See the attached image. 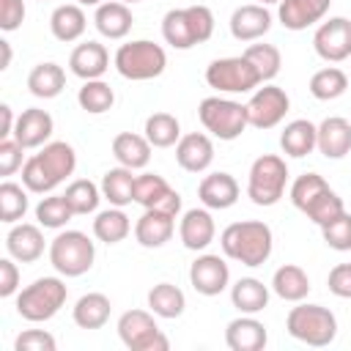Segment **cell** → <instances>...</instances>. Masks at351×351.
<instances>
[{"mask_svg":"<svg viewBox=\"0 0 351 351\" xmlns=\"http://www.w3.org/2000/svg\"><path fill=\"white\" fill-rule=\"evenodd\" d=\"M326 285L335 296L340 299H351V263H337L329 277H326Z\"/></svg>","mask_w":351,"mask_h":351,"instance_id":"obj_51","label":"cell"},{"mask_svg":"<svg viewBox=\"0 0 351 351\" xmlns=\"http://www.w3.org/2000/svg\"><path fill=\"white\" fill-rule=\"evenodd\" d=\"M25 19V0H0V30L11 33Z\"/></svg>","mask_w":351,"mask_h":351,"instance_id":"obj_50","label":"cell"},{"mask_svg":"<svg viewBox=\"0 0 351 351\" xmlns=\"http://www.w3.org/2000/svg\"><path fill=\"white\" fill-rule=\"evenodd\" d=\"M52 129H55V123H52V115L47 110L27 107V110H22V115H16L14 140L22 148H41L52 137Z\"/></svg>","mask_w":351,"mask_h":351,"instance_id":"obj_15","label":"cell"},{"mask_svg":"<svg viewBox=\"0 0 351 351\" xmlns=\"http://www.w3.org/2000/svg\"><path fill=\"white\" fill-rule=\"evenodd\" d=\"M244 107H247V123L250 126L271 129V126H277L285 118V112L291 107V99H288V93L282 88L263 85V88L252 90V96H250V101Z\"/></svg>","mask_w":351,"mask_h":351,"instance_id":"obj_12","label":"cell"},{"mask_svg":"<svg viewBox=\"0 0 351 351\" xmlns=\"http://www.w3.org/2000/svg\"><path fill=\"white\" fill-rule=\"evenodd\" d=\"M346 88H348V77L337 66H326V69H321L310 77V93L318 101H332V99L343 96Z\"/></svg>","mask_w":351,"mask_h":351,"instance_id":"obj_38","label":"cell"},{"mask_svg":"<svg viewBox=\"0 0 351 351\" xmlns=\"http://www.w3.org/2000/svg\"><path fill=\"white\" fill-rule=\"evenodd\" d=\"M129 230H132V222L123 214V208H118V206H110L107 211H99L96 219H93V236L104 244L123 241L129 236Z\"/></svg>","mask_w":351,"mask_h":351,"instance_id":"obj_36","label":"cell"},{"mask_svg":"<svg viewBox=\"0 0 351 351\" xmlns=\"http://www.w3.org/2000/svg\"><path fill=\"white\" fill-rule=\"evenodd\" d=\"M285 329L291 337L307 343V346H329L337 335V318L329 307L321 304H296L291 307L285 318Z\"/></svg>","mask_w":351,"mask_h":351,"instance_id":"obj_6","label":"cell"},{"mask_svg":"<svg viewBox=\"0 0 351 351\" xmlns=\"http://www.w3.org/2000/svg\"><path fill=\"white\" fill-rule=\"evenodd\" d=\"M16 288H19V269L14 258H3L0 261V296L8 299L16 293Z\"/></svg>","mask_w":351,"mask_h":351,"instance_id":"obj_52","label":"cell"},{"mask_svg":"<svg viewBox=\"0 0 351 351\" xmlns=\"http://www.w3.org/2000/svg\"><path fill=\"white\" fill-rule=\"evenodd\" d=\"M313 47H315L318 58H324L326 63H340V60L351 58V19L332 16V19L321 22L313 36Z\"/></svg>","mask_w":351,"mask_h":351,"instance_id":"obj_13","label":"cell"},{"mask_svg":"<svg viewBox=\"0 0 351 351\" xmlns=\"http://www.w3.org/2000/svg\"><path fill=\"white\" fill-rule=\"evenodd\" d=\"M197 197L206 208L222 211V208H230L239 200V184L230 173H222V170L208 173V176H203V181L197 186Z\"/></svg>","mask_w":351,"mask_h":351,"instance_id":"obj_22","label":"cell"},{"mask_svg":"<svg viewBox=\"0 0 351 351\" xmlns=\"http://www.w3.org/2000/svg\"><path fill=\"white\" fill-rule=\"evenodd\" d=\"M145 137L154 148H170L181 140L178 118L170 112H154L145 118Z\"/></svg>","mask_w":351,"mask_h":351,"instance_id":"obj_37","label":"cell"},{"mask_svg":"<svg viewBox=\"0 0 351 351\" xmlns=\"http://www.w3.org/2000/svg\"><path fill=\"white\" fill-rule=\"evenodd\" d=\"M121 3H126V5H132V3H143V0H121Z\"/></svg>","mask_w":351,"mask_h":351,"instance_id":"obj_58","label":"cell"},{"mask_svg":"<svg viewBox=\"0 0 351 351\" xmlns=\"http://www.w3.org/2000/svg\"><path fill=\"white\" fill-rule=\"evenodd\" d=\"M271 291L285 299V302H302L307 293H310V277L302 266L296 263H285L274 271L271 277Z\"/></svg>","mask_w":351,"mask_h":351,"instance_id":"obj_29","label":"cell"},{"mask_svg":"<svg viewBox=\"0 0 351 351\" xmlns=\"http://www.w3.org/2000/svg\"><path fill=\"white\" fill-rule=\"evenodd\" d=\"M318 151L326 159H343L351 151V121L329 115L318 123Z\"/></svg>","mask_w":351,"mask_h":351,"instance_id":"obj_25","label":"cell"},{"mask_svg":"<svg viewBox=\"0 0 351 351\" xmlns=\"http://www.w3.org/2000/svg\"><path fill=\"white\" fill-rule=\"evenodd\" d=\"M110 310H112L110 299L104 293L93 291V293H85V296L77 299L71 315H74V324L80 329H101L107 324V318H110Z\"/></svg>","mask_w":351,"mask_h":351,"instance_id":"obj_31","label":"cell"},{"mask_svg":"<svg viewBox=\"0 0 351 351\" xmlns=\"http://www.w3.org/2000/svg\"><path fill=\"white\" fill-rule=\"evenodd\" d=\"M197 118H200L203 129L219 140H236L250 126L247 123V107L233 101V99H222V96L203 99L197 107Z\"/></svg>","mask_w":351,"mask_h":351,"instance_id":"obj_9","label":"cell"},{"mask_svg":"<svg viewBox=\"0 0 351 351\" xmlns=\"http://www.w3.org/2000/svg\"><path fill=\"white\" fill-rule=\"evenodd\" d=\"M329 189V184L318 176V173H304V176H299L293 184H291V203L299 208V211H304L321 192H326Z\"/></svg>","mask_w":351,"mask_h":351,"instance_id":"obj_45","label":"cell"},{"mask_svg":"<svg viewBox=\"0 0 351 351\" xmlns=\"http://www.w3.org/2000/svg\"><path fill=\"white\" fill-rule=\"evenodd\" d=\"M55 337L44 329H25L16 340H14V348L16 351H55Z\"/></svg>","mask_w":351,"mask_h":351,"instance_id":"obj_48","label":"cell"},{"mask_svg":"<svg viewBox=\"0 0 351 351\" xmlns=\"http://www.w3.org/2000/svg\"><path fill=\"white\" fill-rule=\"evenodd\" d=\"M261 5H269V3H280V0H258Z\"/></svg>","mask_w":351,"mask_h":351,"instance_id":"obj_57","label":"cell"},{"mask_svg":"<svg viewBox=\"0 0 351 351\" xmlns=\"http://www.w3.org/2000/svg\"><path fill=\"white\" fill-rule=\"evenodd\" d=\"M214 233H217V228H214V219H211V214L206 208L184 211L181 225H178V236H181V244L186 250H195V252L206 250L214 241Z\"/></svg>","mask_w":351,"mask_h":351,"instance_id":"obj_24","label":"cell"},{"mask_svg":"<svg viewBox=\"0 0 351 351\" xmlns=\"http://www.w3.org/2000/svg\"><path fill=\"white\" fill-rule=\"evenodd\" d=\"M189 282L203 296H219L230 282V269L219 255H197L189 266Z\"/></svg>","mask_w":351,"mask_h":351,"instance_id":"obj_14","label":"cell"},{"mask_svg":"<svg viewBox=\"0 0 351 351\" xmlns=\"http://www.w3.org/2000/svg\"><path fill=\"white\" fill-rule=\"evenodd\" d=\"M173 230H176V217L173 214L159 211V208H145L143 217L134 225V239H137L140 247L156 250V247L170 241Z\"/></svg>","mask_w":351,"mask_h":351,"instance_id":"obj_18","label":"cell"},{"mask_svg":"<svg viewBox=\"0 0 351 351\" xmlns=\"http://www.w3.org/2000/svg\"><path fill=\"white\" fill-rule=\"evenodd\" d=\"M77 3H80V5H101L104 0H77Z\"/></svg>","mask_w":351,"mask_h":351,"instance_id":"obj_56","label":"cell"},{"mask_svg":"<svg viewBox=\"0 0 351 351\" xmlns=\"http://www.w3.org/2000/svg\"><path fill=\"white\" fill-rule=\"evenodd\" d=\"M118 335L129 351H167L170 348V340L156 326L154 313H145V310H126L118 318Z\"/></svg>","mask_w":351,"mask_h":351,"instance_id":"obj_11","label":"cell"},{"mask_svg":"<svg viewBox=\"0 0 351 351\" xmlns=\"http://www.w3.org/2000/svg\"><path fill=\"white\" fill-rule=\"evenodd\" d=\"M0 49H3V60H0V69H8V63H11V44H8V41H0Z\"/></svg>","mask_w":351,"mask_h":351,"instance_id":"obj_55","label":"cell"},{"mask_svg":"<svg viewBox=\"0 0 351 351\" xmlns=\"http://www.w3.org/2000/svg\"><path fill=\"white\" fill-rule=\"evenodd\" d=\"M118 74L123 80H132V82H143V80H154L165 71L167 66V55L159 44L148 41V38H137V41H129V44H121L115 58H112Z\"/></svg>","mask_w":351,"mask_h":351,"instance_id":"obj_5","label":"cell"},{"mask_svg":"<svg viewBox=\"0 0 351 351\" xmlns=\"http://www.w3.org/2000/svg\"><path fill=\"white\" fill-rule=\"evenodd\" d=\"M167 192H170V184L156 173H143L134 178V203H140L145 208L156 206L159 197H165Z\"/></svg>","mask_w":351,"mask_h":351,"instance_id":"obj_46","label":"cell"},{"mask_svg":"<svg viewBox=\"0 0 351 351\" xmlns=\"http://www.w3.org/2000/svg\"><path fill=\"white\" fill-rule=\"evenodd\" d=\"M14 126H16V118H14L11 107L0 104V140H8L14 134Z\"/></svg>","mask_w":351,"mask_h":351,"instance_id":"obj_54","label":"cell"},{"mask_svg":"<svg viewBox=\"0 0 351 351\" xmlns=\"http://www.w3.org/2000/svg\"><path fill=\"white\" fill-rule=\"evenodd\" d=\"M66 296H69V288H66V282L60 277H38L27 288L19 291L16 313L25 321H33V324L49 321L66 304Z\"/></svg>","mask_w":351,"mask_h":351,"instance_id":"obj_4","label":"cell"},{"mask_svg":"<svg viewBox=\"0 0 351 351\" xmlns=\"http://www.w3.org/2000/svg\"><path fill=\"white\" fill-rule=\"evenodd\" d=\"M151 208H159V211H167V214L178 217V211H181V195L170 186V192H167L165 197H159V203H156V206H151Z\"/></svg>","mask_w":351,"mask_h":351,"instance_id":"obj_53","label":"cell"},{"mask_svg":"<svg viewBox=\"0 0 351 351\" xmlns=\"http://www.w3.org/2000/svg\"><path fill=\"white\" fill-rule=\"evenodd\" d=\"M214 33V14L208 5L173 8L162 19V36L173 49H192L195 44L208 41Z\"/></svg>","mask_w":351,"mask_h":351,"instance_id":"obj_3","label":"cell"},{"mask_svg":"<svg viewBox=\"0 0 351 351\" xmlns=\"http://www.w3.org/2000/svg\"><path fill=\"white\" fill-rule=\"evenodd\" d=\"M332 0H280V22L288 30H304L315 22H321L329 11Z\"/></svg>","mask_w":351,"mask_h":351,"instance_id":"obj_23","label":"cell"},{"mask_svg":"<svg viewBox=\"0 0 351 351\" xmlns=\"http://www.w3.org/2000/svg\"><path fill=\"white\" fill-rule=\"evenodd\" d=\"M77 167V154L69 143L55 140L47 143L38 154H33L30 159H25L22 165V184L27 192H52L60 181H66Z\"/></svg>","mask_w":351,"mask_h":351,"instance_id":"obj_1","label":"cell"},{"mask_svg":"<svg viewBox=\"0 0 351 351\" xmlns=\"http://www.w3.org/2000/svg\"><path fill=\"white\" fill-rule=\"evenodd\" d=\"M206 82L219 93H250L261 85V77L255 66L239 55V58H217L206 69Z\"/></svg>","mask_w":351,"mask_h":351,"instance_id":"obj_10","label":"cell"},{"mask_svg":"<svg viewBox=\"0 0 351 351\" xmlns=\"http://www.w3.org/2000/svg\"><path fill=\"white\" fill-rule=\"evenodd\" d=\"M69 69L80 80H101V74L110 69V52L99 41H85L71 49Z\"/></svg>","mask_w":351,"mask_h":351,"instance_id":"obj_20","label":"cell"},{"mask_svg":"<svg viewBox=\"0 0 351 351\" xmlns=\"http://www.w3.org/2000/svg\"><path fill=\"white\" fill-rule=\"evenodd\" d=\"M280 148H282L288 156H293V159H302V156L313 154V151L318 148V126L310 123L307 118L291 121V123L282 129V134H280Z\"/></svg>","mask_w":351,"mask_h":351,"instance_id":"obj_26","label":"cell"},{"mask_svg":"<svg viewBox=\"0 0 351 351\" xmlns=\"http://www.w3.org/2000/svg\"><path fill=\"white\" fill-rule=\"evenodd\" d=\"M244 58L255 66L261 82H269V80H274V77L280 74L282 55H280V49H277L274 44H250V47L244 49Z\"/></svg>","mask_w":351,"mask_h":351,"instance_id":"obj_40","label":"cell"},{"mask_svg":"<svg viewBox=\"0 0 351 351\" xmlns=\"http://www.w3.org/2000/svg\"><path fill=\"white\" fill-rule=\"evenodd\" d=\"M5 250L14 261L19 263H33L44 255V233L38 230V225L30 222H19L8 230L5 236Z\"/></svg>","mask_w":351,"mask_h":351,"instance_id":"obj_21","label":"cell"},{"mask_svg":"<svg viewBox=\"0 0 351 351\" xmlns=\"http://www.w3.org/2000/svg\"><path fill=\"white\" fill-rule=\"evenodd\" d=\"M77 101H80V107L85 112L101 115V112H107L115 104V93H112V88L104 80H85V85L77 93Z\"/></svg>","mask_w":351,"mask_h":351,"instance_id":"obj_39","label":"cell"},{"mask_svg":"<svg viewBox=\"0 0 351 351\" xmlns=\"http://www.w3.org/2000/svg\"><path fill=\"white\" fill-rule=\"evenodd\" d=\"M25 211H27V192L14 181H3L0 184V219L14 225L25 217Z\"/></svg>","mask_w":351,"mask_h":351,"instance_id":"obj_42","label":"cell"},{"mask_svg":"<svg viewBox=\"0 0 351 351\" xmlns=\"http://www.w3.org/2000/svg\"><path fill=\"white\" fill-rule=\"evenodd\" d=\"M63 197H66V203L71 206L74 214H90V211H96V206L101 200V186H96L88 178H77L66 186Z\"/></svg>","mask_w":351,"mask_h":351,"instance_id":"obj_41","label":"cell"},{"mask_svg":"<svg viewBox=\"0 0 351 351\" xmlns=\"http://www.w3.org/2000/svg\"><path fill=\"white\" fill-rule=\"evenodd\" d=\"M85 11L80 8V3H66V5H58L49 16V30L58 41H77L82 33H85Z\"/></svg>","mask_w":351,"mask_h":351,"instance_id":"obj_30","label":"cell"},{"mask_svg":"<svg viewBox=\"0 0 351 351\" xmlns=\"http://www.w3.org/2000/svg\"><path fill=\"white\" fill-rule=\"evenodd\" d=\"M22 151L16 140H0V176H14L22 167Z\"/></svg>","mask_w":351,"mask_h":351,"instance_id":"obj_49","label":"cell"},{"mask_svg":"<svg viewBox=\"0 0 351 351\" xmlns=\"http://www.w3.org/2000/svg\"><path fill=\"white\" fill-rule=\"evenodd\" d=\"M321 236H324V241H326L332 250L348 252V250H351V214L343 211L337 219H332L329 225H324V228H321Z\"/></svg>","mask_w":351,"mask_h":351,"instance_id":"obj_47","label":"cell"},{"mask_svg":"<svg viewBox=\"0 0 351 351\" xmlns=\"http://www.w3.org/2000/svg\"><path fill=\"white\" fill-rule=\"evenodd\" d=\"M148 307L159 318H178L186 307V296L173 282H159L148 291Z\"/></svg>","mask_w":351,"mask_h":351,"instance_id":"obj_35","label":"cell"},{"mask_svg":"<svg viewBox=\"0 0 351 351\" xmlns=\"http://www.w3.org/2000/svg\"><path fill=\"white\" fill-rule=\"evenodd\" d=\"M176 162L186 173H203L214 162V143L203 132H189L176 143Z\"/></svg>","mask_w":351,"mask_h":351,"instance_id":"obj_17","label":"cell"},{"mask_svg":"<svg viewBox=\"0 0 351 351\" xmlns=\"http://www.w3.org/2000/svg\"><path fill=\"white\" fill-rule=\"evenodd\" d=\"M346 211V206H343V197L335 192V189H326V192H321L307 208H304V214L318 225V228H324V225H329L332 219H337L340 214Z\"/></svg>","mask_w":351,"mask_h":351,"instance_id":"obj_43","label":"cell"},{"mask_svg":"<svg viewBox=\"0 0 351 351\" xmlns=\"http://www.w3.org/2000/svg\"><path fill=\"white\" fill-rule=\"evenodd\" d=\"M219 244H222V252L230 258V261H239L241 266H263L271 255V228L266 222H258V219H244V222H233L222 230L219 236Z\"/></svg>","mask_w":351,"mask_h":351,"instance_id":"obj_2","label":"cell"},{"mask_svg":"<svg viewBox=\"0 0 351 351\" xmlns=\"http://www.w3.org/2000/svg\"><path fill=\"white\" fill-rule=\"evenodd\" d=\"M151 143L145 134H134V132H121L112 140V156L118 159V165L129 167V170H143L151 162Z\"/></svg>","mask_w":351,"mask_h":351,"instance_id":"obj_27","label":"cell"},{"mask_svg":"<svg viewBox=\"0 0 351 351\" xmlns=\"http://www.w3.org/2000/svg\"><path fill=\"white\" fill-rule=\"evenodd\" d=\"M288 184V165L277 154H263L252 162L247 178V195L255 206H274Z\"/></svg>","mask_w":351,"mask_h":351,"instance_id":"obj_7","label":"cell"},{"mask_svg":"<svg viewBox=\"0 0 351 351\" xmlns=\"http://www.w3.org/2000/svg\"><path fill=\"white\" fill-rule=\"evenodd\" d=\"M66 88V71L58 63H38L27 74V90L38 99H55Z\"/></svg>","mask_w":351,"mask_h":351,"instance_id":"obj_32","label":"cell"},{"mask_svg":"<svg viewBox=\"0 0 351 351\" xmlns=\"http://www.w3.org/2000/svg\"><path fill=\"white\" fill-rule=\"evenodd\" d=\"M71 217H74V211H71V206L66 203L63 195L41 197V203L36 206V219H38V225H44V228H63Z\"/></svg>","mask_w":351,"mask_h":351,"instance_id":"obj_44","label":"cell"},{"mask_svg":"<svg viewBox=\"0 0 351 351\" xmlns=\"http://www.w3.org/2000/svg\"><path fill=\"white\" fill-rule=\"evenodd\" d=\"M230 302H233V307L239 313L255 315V313H261L269 304V288L261 280H255V277H241L230 288Z\"/></svg>","mask_w":351,"mask_h":351,"instance_id":"obj_34","label":"cell"},{"mask_svg":"<svg viewBox=\"0 0 351 351\" xmlns=\"http://www.w3.org/2000/svg\"><path fill=\"white\" fill-rule=\"evenodd\" d=\"M96 250L82 230H63L49 244V263L63 277H80L93 266Z\"/></svg>","mask_w":351,"mask_h":351,"instance_id":"obj_8","label":"cell"},{"mask_svg":"<svg viewBox=\"0 0 351 351\" xmlns=\"http://www.w3.org/2000/svg\"><path fill=\"white\" fill-rule=\"evenodd\" d=\"M93 22H96V30H99L104 38H123V36L132 30V25H134L129 5L121 3V0L96 5V16H93Z\"/></svg>","mask_w":351,"mask_h":351,"instance_id":"obj_28","label":"cell"},{"mask_svg":"<svg viewBox=\"0 0 351 351\" xmlns=\"http://www.w3.org/2000/svg\"><path fill=\"white\" fill-rule=\"evenodd\" d=\"M134 178L137 176H132V170L123 165L107 170L101 176V197H107L110 206H118V208L129 206L134 200Z\"/></svg>","mask_w":351,"mask_h":351,"instance_id":"obj_33","label":"cell"},{"mask_svg":"<svg viewBox=\"0 0 351 351\" xmlns=\"http://www.w3.org/2000/svg\"><path fill=\"white\" fill-rule=\"evenodd\" d=\"M266 326L252 315H239L225 326V343L230 351H261L266 348Z\"/></svg>","mask_w":351,"mask_h":351,"instance_id":"obj_19","label":"cell"},{"mask_svg":"<svg viewBox=\"0 0 351 351\" xmlns=\"http://www.w3.org/2000/svg\"><path fill=\"white\" fill-rule=\"evenodd\" d=\"M269 27H271V14L261 3L239 5L230 14V33L236 41H258L269 33Z\"/></svg>","mask_w":351,"mask_h":351,"instance_id":"obj_16","label":"cell"}]
</instances>
